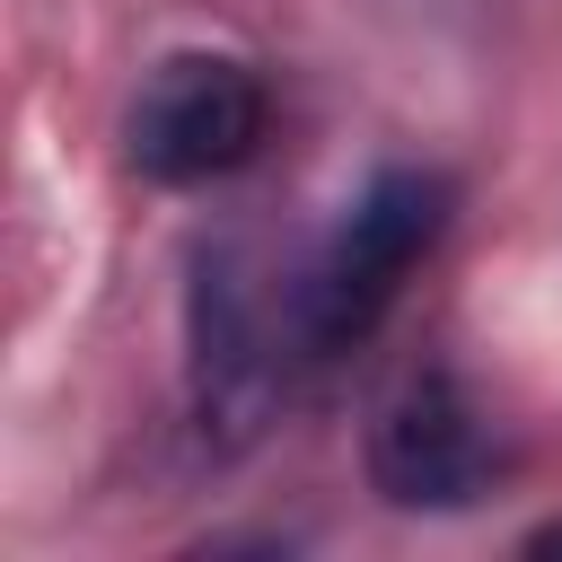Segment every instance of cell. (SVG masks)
<instances>
[{"label": "cell", "instance_id": "6da1fadb", "mask_svg": "<svg viewBox=\"0 0 562 562\" xmlns=\"http://www.w3.org/2000/svg\"><path fill=\"white\" fill-rule=\"evenodd\" d=\"M448 202H457L448 176H430V167H386V176L342 211V228H334L325 255L307 263L299 316H290V334H299L307 360H334V351H351V342H369V334L386 325V307H395L404 281L422 272V255L439 246Z\"/></svg>", "mask_w": 562, "mask_h": 562}, {"label": "cell", "instance_id": "7a4b0ae2", "mask_svg": "<svg viewBox=\"0 0 562 562\" xmlns=\"http://www.w3.org/2000/svg\"><path fill=\"white\" fill-rule=\"evenodd\" d=\"M272 132V88L255 79V61L237 53H167L123 123V149L149 184H220L237 167L263 158Z\"/></svg>", "mask_w": 562, "mask_h": 562}, {"label": "cell", "instance_id": "3957f363", "mask_svg": "<svg viewBox=\"0 0 562 562\" xmlns=\"http://www.w3.org/2000/svg\"><path fill=\"white\" fill-rule=\"evenodd\" d=\"M492 430L474 413V395L448 369H422L386 395L378 430H369V483L395 509H465L492 483Z\"/></svg>", "mask_w": 562, "mask_h": 562}]
</instances>
